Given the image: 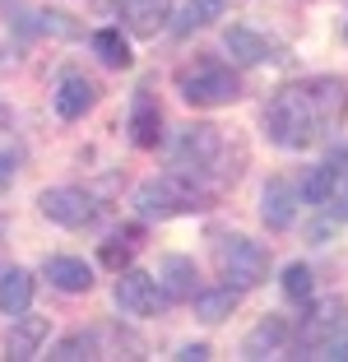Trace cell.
<instances>
[{
    "instance_id": "5b68a950",
    "label": "cell",
    "mask_w": 348,
    "mask_h": 362,
    "mask_svg": "<svg viewBox=\"0 0 348 362\" xmlns=\"http://www.w3.org/2000/svg\"><path fill=\"white\" fill-rule=\"evenodd\" d=\"M37 209H42L47 223L70 228V233L93 228L98 218H103V200H98L93 191H84V186H47V191L37 195Z\"/></svg>"
},
{
    "instance_id": "cb8c5ba5",
    "label": "cell",
    "mask_w": 348,
    "mask_h": 362,
    "mask_svg": "<svg viewBox=\"0 0 348 362\" xmlns=\"http://www.w3.org/2000/svg\"><path fill=\"white\" fill-rule=\"evenodd\" d=\"M330 191H335V168H330V158H325V163H316V168L302 177L297 200L311 204V209H325V204H330Z\"/></svg>"
},
{
    "instance_id": "4fadbf2b",
    "label": "cell",
    "mask_w": 348,
    "mask_h": 362,
    "mask_svg": "<svg viewBox=\"0 0 348 362\" xmlns=\"http://www.w3.org/2000/svg\"><path fill=\"white\" fill-rule=\"evenodd\" d=\"M288 339H293V325H288V316H274V311H269V316L255 320V330L242 339V358L260 362V358H269V353H284Z\"/></svg>"
},
{
    "instance_id": "9a60e30c",
    "label": "cell",
    "mask_w": 348,
    "mask_h": 362,
    "mask_svg": "<svg viewBox=\"0 0 348 362\" xmlns=\"http://www.w3.org/2000/svg\"><path fill=\"white\" fill-rule=\"evenodd\" d=\"M158 288H163V302H190L200 293V269L190 256H168L158 269Z\"/></svg>"
},
{
    "instance_id": "603a6c76",
    "label": "cell",
    "mask_w": 348,
    "mask_h": 362,
    "mask_svg": "<svg viewBox=\"0 0 348 362\" xmlns=\"http://www.w3.org/2000/svg\"><path fill=\"white\" fill-rule=\"evenodd\" d=\"M279 288H284V298L293 302V307H306V302L316 298V274H311L306 260H293V265L284 269V279H279Z\"/></svg>"
},
{
    "instance_id": "ba28073f",
    "label": "cell",
    "mask_w": 348,
    "mask_h": 362,
    "mask_svg": "<svg viewBox=\"0 0 348 362\" xmlns=\"http://www.w3.org/2000/svg\"><path fill=\"white\" fill-rule=\"evenodd\" d=\"M223 47H228V56H232L237 65H279V61L288 56L279 37L251 28V23H232V28L223 33Z\"/></svg>"
},
{
    "instance_id": "484cf974",
    "label": "cell",
    "mask_w": 348,
    "mask_h": 362,
    "mask_svg": "<svg viewBox=\"0 0 348 362\" xmlns=\"http://www.w3.org/2000/svg\"><path fill=\"white\" fill-rule=\"evenodd\" d=\"M37 37H79V23H70V14L37 10Z\"/></svg>"
},
{
    "instance_id": "4316f807",
    "label": "cell",
    "mask_w": 348,
    "mask_h": 362,
    "mask_svg": "<svg viewBox=\"0 0 348 362\" xmlns=\"http://www.w3.org/2000/svg\"><path fill=\"white\" fill-rule=\"evenodd\" d=\"M14 177H19V158H14L10 149H0V191H10Z\"/></svg>"
},
{
    "instance_id": "8fae6325",
    "label": "cell",
    "mask_w": 348,
    "mask_h": 362,
    "mask_svg": "<svg viewBox=\"0 0 348 362\" xmlns=\"http://www.w3.org/2000/svg\"><path fill=\"white\" fill-rule=\"evenodd\" d=\"M297 191L288 186L284 177H269L260 191V223L269 228V233H288V228L297 223Z\"/></svg>"
},
{
    "instance_id": "3957f363",
    "label": "cell",
    "mask_w": 348,
    "mask_h": 362,
    "mask_svg": "<svg viewBox=\"0 0 348 362\" xmlns=\"http://www.w3.org/2000/svg\"><path fill=\"white\" fill-rule=\"evenodd\" d=\"M177 93L190 107H232L242 98V75L232 70L223 56H190L186 65H177Z\"/></svg>"
},
{
    "instance_id": "d4e9b609",
    "label": "cell",
    "mask_w": 348,
    "mask_h": 362,
    "mask_svg": "<svg viewBox=\"0 0 348 362\" xmlns=\"http://www.w3.org/2000/svg\"><path fill=\"white\" fill-rule=\"evenodd\" d=\"M330 168H335V191H330V204H325V209L348 223V149L344 153H330Z\"/></svg>"
},
{
    "instance_id": "52a82bcc",
    "label": "cell",
    "mask_w": 348,
    "mask_h": 362,
    "mask_svg": "<svg viewBox=\"0 0 348 362\" xmlns=\"http://www.w3.org/2000/svg\"><path fill=\"white\" fill-rule=\"evenodd\" d=\"M302 311H306V320H302V330H297V339H293V349H297L293 358L325 353L348 325V307H339V302H306Z\"/></svg>"
},
{
    "instance_id": "44dd1931",
    "label": "cell",
    "mask_w": 348,
    "mask_h": 362,
    "mask_svg": "<svg viewBox=\"0 0 348 362\" xmlns=\"http://www.w3.org/2000/svg\"><path fill=\"white\" fill-rule=\"evenodd\" d=\"M47 358H56V362H93V358H103V339H98L93 330H74V334H65V339H56V349L47 353Z\"/></svg>"
},
{
    "instance_id": "ffe728a7",
    "label": "cell",
    "mask_w": 348,
    "mask_h": 362,
    "mask_svg": "<svg viewBox=\"0 0 348 362\" xmlns=\"http://www.w3.org/2000/svg\"><path fill=\"white\" fill-rule=\"evenodd\" d=\"M88 42H93V56L107 65V70H130V65H135V52H130V42L121 37V28H112V23H107V28H98Z\"/></svg>"
},
{
    "instance_id": "5bb4252c",
    "label": "cell",
    "mask_w": 348,
    "mask_h": 362,
    "mask_svg": "<svg viewBox=\"0 0 348 362\" xmlns=\"http://www.w3.org/2000/svg\"><path fill=\"white\" fill-rule=\"evenodd\" d=\"M42 344H47V316H33V307H28L23 316H14L10 334H5V358L28 362L42 353Z\"/></svg>"
},
{
    "instance_id": "d6986e66",
    "label": "cell",
    "mask_w": 348,
    "mask_h": 362,
    "mask_svg": "<svg viewBox=\"0 0 348 362\" xmlns=\"http://www.w3.org/2000/svg\"><path fill=\"white\" fill-rule=\"evenodd\" d=\"M237 302H242V293L219 284V288H200V293L190 298V307H195V316H200L204 325H219V320H228L232 311H237Z\"/></svg>"
},
{
    "instance_id": "8992f818",
    "label": "cell",
    "mask_w": 348,
    "mask_h": 362,
    "mask_svg": "<svg viewBox=\"0 0 348 362\" xmlns=\"http://www.w3.org/2000/svg\"><path fill=\"white\" fill-rule=\"evenodd\" d=\"M112 302L121 316L130 320H149V316H158L168 302H163V288H158V274H149V269H116V284H112Z\"/></svg>"
},
{
    "instance_id": "83f0119b",
    "label": "cell",
    "mask_w": 348,
    "mask_h": 362,
    "mask_svg": "<svg viewBox=\"0 0 348 362\" xmlns=\"http://www.w3.org/2000/svg\"><path fill=\"white\" fill-rule=\"evenodd\" d=\"M209 358H214L209 344H186V349L177 353V362H209Z\"/></svg>"
},
{
    "instance_id": "f1b7e54d",
    "label": "cell",
    "mask_w": 348,
    "mask_h": 362,
    "mask_svg": "<svg viewBox=\"0 0 348 362\" xmlns=\"http://www.w3.org/2000/svg\"><path fill=\"white\" fill-rule=\"evenodd\" d=\"M325 358H335V362H348V339H344V334H339V339L325 349Z\"/></svg>"
},
{
    "instance_id": "9c48e42d",
    "label": "cell",
    "mask_w": 348,
    "mask_h": 362,
    "mask_svg": "<svg viewBox=\"0 0 348 362\" xmlns=\"http://www.w3.org/2000/svg\"><path fill=\"white\" fill-rule=\"evenodd\" d=\"M98 98H103L98 79H88L84 70H65V75L56 79V117L61 121H84L98 107Z\"/></svg>"
},
{
    "instance_id": "2e32d148",
    "label": "cell",
    "mask_w": 348,
    "mask_h": 362,
    "mask_svg": "<svg viewBox=\"0 0 348 362\" xmlns=\"http://www.w3.org/2000/svg\"><path fill=\"white\" fill-rule=\"evenodd\" d=\"M42 279L56 293H88V288H93V265L79 260V256H52L42 265Z\"/></svg>"
},
{
    "instance_id": "7c38bea8",
    "label": "cell",
    "mask_w": 348,
    "mask_h": 362,
    "mask_svg": "<svg viewBox=\"0 0 348 362\" xmlns=\"http://www.w3.org/2000/svg\"><path fill=\"white\" fill-rule=\"evenodd\" d=\"M116 19L135 37H158L172 19V0H116Z\"/></svg>"
},
{
    "instance_id": "7402d4cb",
    "label": "cell",
    "mask_w": 348,
    "mask_h": 362,
    "mask_svg": "<svg viewBox=\"0 0 348 362\" xmlns=\"http://www.w3.org/2000/svg\"><path fill=\"white\" fill-rule=\"evenodd\" d=\"M223 5H228V0H186L177 23H172V33L186 37V33H195V28H209L214 19H223Z\"/></svg>"
},
{
    "instance_id": "4dcf8cb0",
    "label": "cell",
    "mask_w": 348,
    "mask_h": 362,
    "mask_svg": "<svg viewBox=\"0 0 348 362\" xmlns=\"http://www.w3.org/2000/svg\"><path fill=\"white\" fill-rule=\"evenodd\" d=\"M344 33H348V23H344Z\"/></svg>"
},
{
    "instance_id": "ac0fdd59",
    "label": "cell",
    "mask_w": 348,
    "mask_h": 362,
    "mask_svg": "<svg viewBox=\"0 0 348 362\" xmlns=\"http://www.w3.org/2000/svg\"><path fill=\"white\" fill-rule=\"evenodd\" d=\"M139 242H144V228H139V223H130V228H116V233L107 237L103 246H98V260H103V265L116 274V269H126L130 260H135Z\"/></svg>"
},
{
    "instance_id": "277c9868",
    "label": "cell",
    "mask_w": 348,
    "mask_h": 362,
    "mask_svg": "<svg viewBox=\"0 0 348 362\" xmlns=\"http://www.w3.org/2000/svg\"><path fill=\"white\" fill-rule=\"evenodd\" d=\"M209 251H214L219 279L228 288H237V293L260 288L265 279H269V246L255 242V237H246V233H214Z\"/></svg>"
},
{
    "instance_id": "30bf717a",
    "label": "cell",
    "mask_w": 348,
    "mask_h": 362,
    "mask_svg": "<svg viewBox=\"0 0 348 362\" xmlns=\"http://www.w3.org/2000/svg\"><path fill=\"white\" fill-rule=\"evenodd\" d=\"M130 139H135V149H158L163 144V107L149 84H139L135 98H130Z\"/></svg>"
},
{
    "instance_id": "f546056e",
    "label": "cell",
    "mask_w": 348,
    "mask_h": 362,
    "mask_svg": "<svg viewBox=\"0 0 348 362\" xmlns=\"http://www.w3.org/2000/svg\"><path fill=\"white\" fill-rule=\"evenodd\" d=\"M10 126H14V112H10L5 103H0V130H10Z\"/></svg>"
},
{
    "instance_id": "6da1fadb",
    "label": "cell",
    "mask_w": 348,
    "mask_h": 362,
    "mask_svg": "<svg viewBox=\"0 0 348 362\" xmlns=\"http://www.w3.org/2000/svg\"><path fill=\"white\" fill-rule=\"evenodd\" d=\"M348 117V84L339 75H316L302 84H284L265 103V135L279 149H311L330 130H339Z\"/></svg>"
},
{
    "instance_id": "e0dca14e",
    "label": "cell",
    "mask_w": 348,
    "mask_h": 362,
    "mask_svg": "<svg viewBox=\"0 0 348 362\" xmlns=\"http://www.w3.org/2000/svg\"><path fill=\"white\" fill-rule=\"evenodd\" d=\"M33 293H37V279L23 265H10L0 274V316H23L33 307Z\"/></svg>"
},
{
    "instance_id": "7a4b0ae2",
    "label": "cell",
    "mask_w": 348,
    "mask_h": 362,
    "mask_svg": "<svg viewBox=\"0 0 348 362\" xmlns=\"http://www.w3.org/2000/svg\"><path fill=\"white\" fill-rule=\"evenodd\" d=\"M172 172L190 177L195 186H204L214 195H223L228 181L242 177V168L232 163V149H228V139H223V130L209 126V121H190V126L177 130V139H172Z\"/></svg>"
}]
</instances>
